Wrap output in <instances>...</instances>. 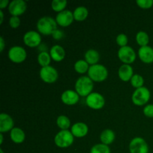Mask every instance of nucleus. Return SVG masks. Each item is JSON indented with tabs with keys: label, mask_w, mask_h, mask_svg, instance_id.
<instances>
[{
	"label": "nucleus",
	"mask_w": 153,
	"mask_h": 153,
	"mask_svg": "<svg viewBox=\"0 0 153 153\" xmlns=\"http://www.w3.org/2000/svg\"><path fill=\"white\" fill-rule=\"evenodd\" d=\"M3 139H4V137H3V134L0 133V144H2L3 143Z\"/></svg>",
	"instance_id": "obj_39"
},
{
	"label": "nucleus",
	"mask_w": 153,
	"mask_h": 153,
	"mask_svg": "<svg viewBox=\"0 0 153 153\" xmlns=\"http://www.w3.org/2000/svg\"><path fill=\"white\" fill-rule=\"evenodd\" d=\"M8 11L11 16H19L25 12L27 9L26 1L24 0H13L8 6Z\"/></svg>",
	"instance_id": "obj_12"
},
{
	"label": "nucleus",
	"mask_w": 153,
	"mask_h": 153,
	"mask_svg": "<svg viewBox=\"0 0 153 153\" xmlns=\"http://www.w3.org/2000/svg\"><path fill=\"white\" fill-rule=\"evenodd\" d=\"M134 75V70L130 64H123L118 70V76L123 82L130 81Z\"/></svg>",
	"instance_id": "obj_18"
},
{
	"label": "nucleus",
	"mask_w": 153,
	"mask_h": 153,
	"mask_svg": "<svg viewBox=\"0 0 153 153\" xmlns=\"http://www.w3.org/2000/svg\"><path fill=\"white\" fill-rule=\"evenodd\" d=\"M52 58L50 54L48 52H40L37 55V62L41 67H45L49 66Z\"/></svg>",
	"instance_id": "obj_27"
},
{
	"label": "nucleus",
	"mask_w": 153,
	"mask_h": 153,
	"mask_svg": "<svg viewBox=\"0 0 153 153\" xmlns=\"http://www.w3.org/2000/svg\"><path fill=\"white\" fill-rule=\"evenodd\" d=\"M79 97L80 96L76 91L67 90L62 93L61 96V102L67 105H74L79 102Z\"/></svg>",
	"instance_id": "obj_15"
},
{
	"label": "nucleus",
	"mask_w": 153,
	"mask_h": 153,
	"mask_svg": "<svg viewBox=\"0 0 153 153\" xmlns=\"http://www.w3.org/2000/svg\"><path fill=\"white\" fill-rule=\"evenodd\" d=\"M90 153H111L110 147L103 143H97L91 147Z\"/></svg>",
	"instance_id": "obj_29"
},
{
	"label": "nucleus",
	"mask_w": 153,
	"mask_h": 153,
	"mask_svg": "<svg viewBox=\"0 0 153 153\" xmlns=\"http://www.w3.org/2000/svg\"><path fill=\"white\" fill-rule=\"evenodd\" d=\"M116 42L117 44L120 47H123V46H128V37L126 34H123V33H121V34H119L116 37Z\"/></svg>",
	"instance_id": "obj_31"
},
{
	"label": "nucleus",
	"mask_w": 153,
	"mask_h": 153,
	"mask_svg": "<svg viewBox=\"0 0 153 153\" xmlns=\"http://www.w3.org/2000/svg\"><path fill=\"white\" fill-rule=\"evenodd\" d=\"M151 94L149 90L146 87L137 88L133 92L131 96V101L135 105L142 106L146 105L149 101Z\"/></svg>",
	"instance_id": "obj_5"
},
{
	"label": "nucleus",
	"mask_w": 153,
	"mask_h": 153,
	"mask_svg": "<svg viewBox=\"0 0 153 153\" xmlns=\"http://www.w3.org/2000/svg\"><path fill=\"white\" fill-rule=\"evenodd\" d=\"M39 75L41 80L47 84L55 83L59 76L58 70L50 65L41 67L39 72Z\"/></svg>",
	"instance_id": "obj_9"
},
{
	"label": "nucleus",
	"mask_w": 153,
	"mask_h": 153,
	"mask_svg": "<svg viewBox=\"0 0 153 153\" xmlns=\"http://www.w3.org/2000/svg\"><path fill=\"white\" fill-rule=\"evenodd\" d=\"M10 2V1H9L8 0H1L0 1V10H2L3 9L6 8V7H8Z\"/></svg>",
	"instance_id": "obj_36"
},
{
	"label": "nucleus",
	"mask_w": 153,
	"mask_h": 153,
	"mask_svg": "<svg viewBox=\"0 0 153 153\" xmlns=\"http://www.w3.org/2000/svg\"><path fill=\"white\" fill-rule=\"evenodd\" d=\"M139 58L142 62L145 64L153 63V48L150 46H146L140 47L137 52Z\"/></svg>",
	"instance_id": "obj_17"
},
{
	"label": "nucleus",
	"mask_w": 153,
	"mask_h": 153,
	"mask_svg": "<svg viewBox=\"0 0 153 153\" xmlns=\"http://www.w3.org/2000/svg\"><path fill=\"white\" fill-rule=\"evenodd\" d=\"M100 59V55L98 51L95 49H88L85 54V60L89 64L90 66L98 64Z\"/></svg>",
	"instance_id": "obj_22"
},
{
	"label": "nucleus",
	"mask_w": 153,
	"mask_h": 153,
	"mask_svg": "<svg viewBox=\"0 0 153 153\" xmlns=\"http://www.w3.org/2000/svg\"><path fill=\"white\" fill-rule=\"evenodd\" d=\"M67 5V1L66 0H53L51 3V7L52 10L58 13L66 10Z\"/></svg>",
	"instance_id": "obj_28"
},
{
	"label": "nucleus",
	"mask_w": 153,
	"mask_h": 153,
	"mask_svg": "<svg viewBox=\"0 0 153 153\" xmlns=\"http://www.w3.org/2000/svg\"><path fill=\"white\" fill-rule=\"evenodd\" d=\"M49 54H50L52 60H53L55 62H61L65 58L66 56L65 49L63 48V46L58 44L54 45L50 48Z\"/></svg>",
	"instance_id": "obj_19"
},
{
	"label": "nucleus",
	"mask_w": 153,
	"mask_h": 153,
	"mask_svg": "<svg viewBox=\"0 0 153 153\" xmlns=\"http://www.w3.org/2000/svg\"><path fill=\"white\" fill-rule=\"evenodd\" d=\"M135 40L137 44L142 47V46H148L149 43V36L146 31H140L137 33L135 36Z\"/></svg>",
	"instance_id": "obj_26"
},
{
	"label": "nucleus",
	"mask_w": 153,
	"mask_h": 153,
	"mask_svg": "<svg viewBox=\"0 0 153 153\" xmlns=\"http://www.w3.org/2000/svg\"><path fill=\"white\" fill-rule=\"evenodd\" d=\"M23 42L25 46L30 48L37 47L41 44V34L38 31L33 30L27 31L23 35Z\"/></svg>",
	"instance_id": "obj_11"
},
{
	"label": "nucleus",
	"mask_w": 153,
	"mask_h": 153,
	"mask_svg": "<svg viewBox=\"0 0 153 153\" xmlns=\"http://www.w3.org/2000/svg\"><path fill=\"white\" fill-rule=\"evenodd\" d=\"M7 55L10 61L15 64H20L26 59L27 52L22 46H13L9 49Z\"/></svg>",
	"instance_id": "obj_8"
},
{
	"label": "nucleus",
	"mask_w": 153,
	"mask_h": 153,
	"mask_svg": "<svg viewBox=\"0 0 153 153\" xmlns=\"http://www.w3.org/2000/svg\"><path fill=\"white\" fill-rule=\"evenodd\" d=\"M118 58L125 64H131L135 61L137 54L132 47L126 46L120 47L117 52Z\"/></svg>",
	"instance_id": "obj_7"
},
{
	"label": "nucleus",
	"mask_w": 153,
	"mask_h": 153,
	"mask_svg": "<svg viewBox=\"0 0 153 153\" xmlns=\"http://www.w3.org/2000/svg\"><path fill=\"white\" fill-rule=\"evenodd\" d=\"M73 13L74 19L76 21H79V22L85 20L88 18V14H89V11H88V8L86 7H84V6L77 7L73 10Z\"/></svg>",
	"instance_id": "obj_23"
},
{
	"label": "nucleus",
	"mask_w": 153,
	"mask_h": 153,
	"mask_svg": "<svg viewBox=\"0 0 153 153\" xmlns=\"http://www.w3.org/2000/svg\"><path fill=\"white\" fill-rule=\"evenodd\" d=\"M4 47H5V41H4L3 37H0V52H2L4 50Z\"/></svg>",
	"instance_id": "obj_37"
},
{
	"label": "nucleus",
	"mask_w": 153,
	"mask_h": 153,
	"mask_svg": "<svg viewBox=\"0 0 153 153\" xmlns=\"http://www.w3.org/2000/svg\"><path fill=\"white\" fill-rule=\"evenodd\" d=\"M10 140L16 144H20L23 143L25 139V131L20 128L14 127L11 131H10Z\"/></svg>",
	"instance_id": "obj_20"
},
{
	"label": "nucleus",
	"mask_w": 153,
	"mask_h": 153,
	"mask_svg": "<svg viewBox=\"0 0 153 153\" xmlns=\"http://www.w3.org/2000/svg\"><path fill=\"white\" fill-rule=\"evenodd\" d=\"M64 31H62V30H60V29H57L55 30V31H54L53 33H52V38L55 39V40H61V39H63L64 37Z\"/></svg>",
	"instance_id": "obj_35"
},
{
	"label": "nucleus",
	"mask_w": 153,
	"mask_h": 153,
	"mask_svg": "<svg viewBox=\"0 0 153 153\" xmlns=\"http://www.w3.org/2000/svg\"><path fill=\"white\" fill-rule=\"evenodd\" d=\"M115 140V133L114 131L110 128H107L102 131L100 134V140L102 143L105 144L107 146L111 144Z\"/></svg>",
	"instance_id": "obj_21"
},
{
	"label": "nucleus",
	"mask_w": 153,
	"mask_h": 153,
	"mask_svg": "<svg viewBox=\"0 0 153 153\" xmlns=\"http://www.w3.org/2000/svg\"><path fill=\"white\" fill-rule=\"evenodd\" d=\"M0 153H4V151H3L2 149H0Z\"/></svg>",
	"instance_id": "obj_40"
},
{
	"label": "nucleus",
	"mask_w": 153,
	"mask_h": 153,
	"mask_svg": "<svg viewBox=\"0 0 153 153\" xmlns=\"http://www.w3.org/2000/svg\"><path fill=\"white\" fill-rule=\"evenodd\" d=\"M90 65L85 60H78L74 64V70L79 74H85L89 70Z\"/></svg>",
	"instance_id": "obj_24"
},
{
	"label": "nucleus",
	"mask_w": 153,
	"mask_h": 153,
	"mask_svg": "<svg viewBox=\"0 0 153 153\" xmlns=\"http://www.w3.org/2000/svg\"><path fill=\"white\" fill-rule=\"evenodd\" d=\"M75 137L71 131L69 130H61L55 134L54 137V143L58 147L64 148L70 147L74 142Z\"/></svg>",
	"instance_id": "obj_4"
},
{
	"label": "nucleus",
	"mask_w": 153,
	"mask_h": 153,
	"mask_svg": "<svg viewBox=\"0 0 153 153\" xmlns=\"http://www.w3.org/2000/svg\"><path fill=\"white\" fill-rule=\"evenodd\" d=\"M14 128L13 120L8 114L1 113L0 114V133L8 132Z\"/></svg>",
	"instance_id": "obj_14"
},
{
	"label": "nucleus",
	"mask_w": 153,
	"mask_h": 153,
	"mask_svg": "<svg viewBox=\"0 0 153 153\" xmlns=\"http://www.w3.org/2000/svg\"><path fill=\"white\" fill-rule=\"evenodd\" d=\"M131 82V85H132V87H134V88L137 89V88H140L143 87V84H144V79L142 76L139 74H134L132 76L131 79L130 80Z\"/></svg>",
	"instance_id": "obj_30"
},
{
	"label": "nucleus",
	"mask_w": 153,
	"mask_h": 153,
	"mask_svg": "<svg viewBox=\"0 0 153 153\" xmlns=\"http://www.w3.org/2000/svg\"><path fill=\"white\" fill-rule=\"evenodd\" d=\"M136 4L142 9H149L153 6V0H137Z\"/></svg>",
	"instance_id": "obj_32"
},
{
	"label": "nucleus",
	"mask_w": 153,
	"mask_h": 153,
	"mask_svg": "<svg viewBox=\"0 0 153 153\" xmlns=\"http://www.w3.org/2000/svg\"><path fill=\"white\" fill-rule=\"evenodd\" d=\"M8 23L10 28H17L20 25L21 21H20V19L19 18V16H11L10 17V19H9Z\"/></svg>",
	"instance_id": "obj_33"
},
{
	"label": "nucleus",
	"mask_w": 153,
	"mask_h": 153,
	"mask_svg": "<svg viewBox=\"0 0 153 153\" xmlns=\"http://www.w3.org/2000/svg\"><path fill=\"white\" fill-rule=\"evenodd\" d=\"M3 20H4V13L1 10H0V25L2 24Z\"/></svg>",
	"instance_id": "obj_38"
},
{
	"label": "nucleus",
	"mask_w": 153,
	"mask_h": 153,
	"mask_svg": "<svg viewBox=\"0 0 153 153\" xmlns=\"http://www.w3.org/2000/svg\"><path fill=\"white\" fill-rule=\"evenodd\" d=\"M37 29L40 34L52 35V33L58 29V24L55 19L52 16H42L37 22Z\"/></svg>",
	"instance_id": "obj_1"
},
{
	"label": "nucleus",
	"mask_w": 153,
	"mask_h": 153,
	"mask_svg": "<svg viewBox=\"0 0 153 153\" xmlns=\"http://www.w3.org/2000/svg\"><path fill=\"white\" fill-rule=\"evenodd\" d=\"M143 114L149 118H153V104H148L143 108Z\"/></svg>",
	"instance_id": "obj_34"
},
{
	"label": "nucleus",
	"mask_w": 153,
	"mask_h": 153,
	"mask_svg": "<svg viewBox=\"0 0 153 153\" xmlns=\"http://www.w3.org/2000/svg\"><path fill=\"white\" fill-rule=\"evenodd\" d=\"M128 149L130 153H148L149 148L144 139L135 137L130 141Z\"/></svg>",
	"instance_id": "obj_10"
},
{
	"label": "nucleus",
	"mask_w": 153,
	"mask_h": 153,
	"mask_svg": "<svg viewBox=\"0 0 153 153\" xmlns=\"http://www.w3.org/2000/svg\"><path fill=\"white\" fill-rule=\"evenodd\" d=\"M74 19L73 13L70 10H64L60 13H57L55 16V21H56L58 25L61 27H68L73 23Z\"/></svg>",
	"instance_id": "obj_13"
},
{
	"label": "nucleus",
	"mask_w": 153,
	"mask_h": 153,
	"mask_svg": "<svg viewBox=\"0 0 153 153\" xmlns=\"http://www.w3.org/2000/svg\"><path fill=\"white\" fill-rule=\"evenodd\" d=\"M94 82L88 76H81L75 83V91L80 97H87L93 93Z\"/></svg>",
	"instance_id": "obj_2"
},
{
	"label": "nucleus",
	"mask_w": 153,
	"mask_h": 153,
	"mask_svg": "<svg viewBox=\"0 0 153 153\" xmlns=\"http://www.w3.org/2000/svg\"><path fill=\"white\" fill-rule=\"evenodd\" d=\"M89 128L86 123L82 122H78L72 125L70 131L75 137L82 138L88 134Z\"/></svg>",
	"instance_id": "obj_16"
},
{
	"label": "nucleus",
	"mask_w": 153,
	"mask_h": 153,
	"mask_svg": "<svg viewBox=\"0 0 153 153\" xmlns=\"http://www.w3.org/2000/svg\"><path fill=\"white\" fill-rule=\"evenodd\" d=\"M88 76L95 82H102L106 80L108 76V69L102 64H94L90 66L89 70L88 72Z\"/></svg>",
	"instance_id": "obj_3"
},
{
	"label": "nucleus",
	"mask_w": 153,
	"mask_h": 153,
	"mask_svg": "<svg viewBox=\"0 0 153 153\" xmlns=\"http://www.w3.org/2000/svg\"><path fill=\"white\" fill-rule=\"evenodd\" d=\"M86 104L90 108L93 110H100L105 104V100L101 94L98 92H93L86 97Z\"/></svg>",
	"instance_id": "obj_6"
},
{
	"label": "nucleus",
	"mask_w": 153,
	"mask_h": 153,
	"mask_svg": "<svg viewBox=\"0 0 153 153\" xmlns=\"http://www.w3.org/2000/svg\"><path fill=\"white\" fill-rule=\"evenodd\" d=\"M56 124L61 130H68L71 126V122L70 118L66 115H60L57 117Z\"/></svg>",
	"instance_id": "obj_25"
}]
</instances>
